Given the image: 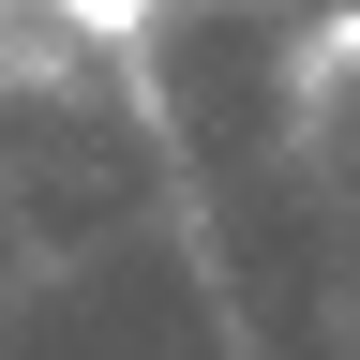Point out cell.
<instances>
[{
    "instance_id": "obj_1",
    "label": "cell",
    "mask_w": 360,
    "mask_h": 360,
    "mask_svg": "<svg viewBox=\"0 0 360 360\" xmlns=\"http://www.w3.org/2000/svg\"><path fill=\"white\" fill-rule=\"evenodd\" d=\"M150 15H165V0H60L75 45H150Z\"/></svg>"
}]
</instances>
